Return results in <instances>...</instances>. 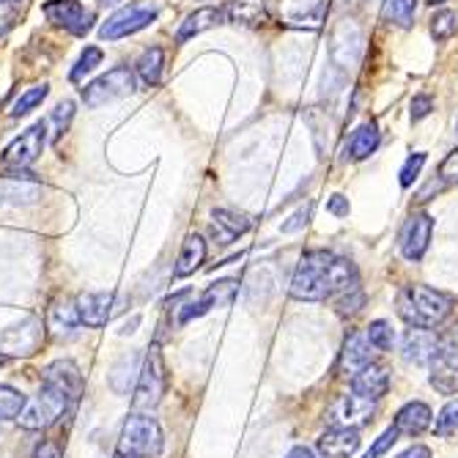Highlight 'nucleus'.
I'll list each match as a JSON object with an SVG mask.
<instances>
[{
  "mask_svg": "<svg viewBox=\"0 0 458 458\" xmlns=\"http://www.w3.org/2000/svg\"><path fill=\"white\" fill-rule=\"evenodd\" d=\"M439 179L445 184H458V148H453L439 165Z\"/></svg>",
  "mask_w": 458,
  "mask_h": 458,
  "instance_id": "43",
  "label": "nucleus"
},
{
  "mask_svg": "<svg viewBox=\"0 0 458 458\" xmlns=\"http://www.w3.org/2000/svg\"><path fill=\"white\" fill-rule=\"evenodd\" d=\"M357 285V269L349 259H341L329 250L305 253L291 277L288 294L300 302H321L329 297L346 294Z\"/></svg>",
  "mask_w": 458,
  "mask_h": 458,
  "instance_id": "1",
  "label": "nucleus"
},
{
  "mask_svg": "<svg viewBox=\"0 0 458 458\" xmlns=\"http://www.w3.org/2000/svg\"><path fill=\"white\" fill-rule=\"evenodd\" d=\"M431 233H434V220H431V215H426V212H414V215L403 223V228H401V233H398V247H401L403 259L411 261V264L423 261L426 250H428V244H431Z\"/></svg>",
  "mask_w": 458,
  "mask_h": 458,
  "instance_id": "9",
  "label": "nucleus"
},
{
  "mask_svg": "<svg viewBox=\"0 0 458 458\" xmlns=\"http://www.w3.org/2000/svg\"><path fill=\"white\" fill-rule=\"evenodd\" d=\"M285 458H316V453L310 447H305V445H297V447H291L285 453Z\"/></svg>",
  "mask_w": 458,
  "mask_h": 458,
  "instance_id": "50",
  "label": "nucleus"
},
{
  "mask_svg": "<svg viewBox=\"0 0 458 458\" xmlns=\"http://www.w3.org/2000/svg\"><path fill=\"white\" fill-rule=\"evenodd\" d=\"M102 6H110V4H118V0H99Z\"/></svg>",
  "mask_w": 458,
  "mask_h": 458,
  "instance_id": "53",
  "label": "nucleus"
},
{
  "mask_svg": "<svg viewBox=\"0 0 458 458\" xmlns=\"http://www.w3.org/2000/svg\"><path fill=\"white\" fill-rule=\"evenodd\" d=\"M458 33V14L455 12H437L434 17H431V36L437 38V41H447V38H453Z\"/></svg>",
  "mask_w": 458,
  "mask_h": 458,
  "instance_id": "34",
  "label": "nucleus"
},
{
  "mask_svg": "<svg viewBox=\"0 0 458 458\" xmlns=\"http://www.w3.org/2000/svg\"><path fill=\"white\" fill-rule=\"evenodd\" d=\"M38 338H41V321L28 318L25 324L12 327V329L4 332V335H0V352L9 354V357L33 354V349L38 346Z\"/></svg>",
  "mask_w": 458,
  "mask_h": 458,
  "instance_id": "18",
  "label": "nucleus"
},
{
  "mask_svg": "<svg viewBox=\"0 0 458 458\" xmlns=\"http://www.w3.org/2000/svg\"><path fill=\"white\" fill-rule=\"evenodd\" d=\"M431 420H434V411H431L428 403H423V401H409L406 406L398 409L393 426H395V431L401 437H418V434H423L431 426Z\"/></svg>",
  "mask_w": 458,
  "mask_h": 458,
  "instance_id": "21",
  "label": "nucleus"
},
{
  "mask_svg": "<svg viewBox=\"0 0 458 458\" xmlns=\"http://www.w3.org/2000/svg\"><path fill=\"white\" fill-rule=\"evenodd\" d=\"M390 390V370L379 362H368L362 370H357L352 377V393L370 398V401H379L385 398Z\"/></svg>",
  "mask_w": 458,
  "mask_h": 458,
  "instance_id": "19",
  "label": "nucleus"
},
{
  "mask_svg": "<svg viewBox=\"0 0 458 458\" xmlns=\"http://www.w3.org/2000/svg\"><path fill=\"white\" fill-rule=\"evenodd\" d=\"M223 20H225V12H223V9H215V6L198 9V12H192V14L182 22L179 33H176V41H179V45H184V41L195 38L198 33H203V30H209V28L220 25Z\"/></svg>",
  "mask_w": 458,
  "mask_h": 458,
  "instance_id": "26",
  "label": "nucleus"
},
{
  "mask_svg": "<svg viewBox=\"0 0 458 458\" xmlns=\"http://www.w3.org/2000/svg\"><path fill=\"white\" fill-rule=\"evenodd\" d=\"M280 17L291 28H321L327 20V0H283Z\"/></svg>",
  "mask_w": 458,
  "mask_h": 458,
  "instance_id": "15",
  "label": "nucleus"
},
{
  "mask_svg": "<svg viewBox=\"0 0 458 458\" xmlns=\"http://www.w3.org/2000/svg\"><path fill=\"white\" fill-rule=\"evenodd\" d=\"M310 212H313V206H310V203H305L294 217H291L288 223H283V228H280V231H283V233H297V231H302V228L310 223Z\"/></svg>",
  "mask_w": 458,
  "mask_h": 458,
  "instance_id": "45",
  "label": "nucleus"
},
{
  "mask_svg": "<svg viewBox=\"0 0 458 458\" xmlns=\"http://www.w3.org/2000/svg\"><path fill=\"white\" fill-rule=\"evenodd\" d=\"M20 6L22 4H14V0H0V38H4L14 28L17 14H20Z\"/></svg>",
  "mask_w": 458,
  "mask_h": 458,
  "instance_id": "42",
  "label": "nucleus"
},
{
  "mask_svg": "<svg viewBox=\"0 0 458 458\" xmlns=\"http://www.w3.org/2000/svg\"><path fill=\"white\" fill-rule=\"evenodd\" d=\"M338 4H341L344 9H349V6H357V4H360V0H338Z\"/></svg>",
  "mask_w": 458,
  "mask_h": 458,
  "instance_id": "51",
  "label": "nucleus"
},
{
  "mask_svg": "<svg viewBox=\"0 0 458 458\" xmlns=\"http://www.w3.org/2000/svg\"><path fill=\"white\" fill-rule=\"evenodd\" d=\"M368 362H373V346L368 344L365 332H352V335L344 341L341 370L346 373V377H354V373L362 370Z\"/></svg>",
  "mask_w": 458,
  "mask_h": 458,
  "instance_id": "22",
  "label": "nucleus"
},
{
  "mask_svg": "<svg viewBox=\"0 0 458 458\" xmlns=\"http://www.w3.org/2000/svg\"><path fill=\"white\" fill-rule=\"evenodd\" d=\"M41 12H45V17L53 25L69 30L72 36H86L94 22V14L86 12V6H82L80 0H47V4L41 6Z\"/></svg>",
  "mask_w": 458,
  "mask_h": 458,
  "instance_id": "10",
  "label": "nucleus"
},
{
  "mask_svg": "<svg viewBox=\"0 0 458 458\" xmlns=\"http://www.w3.org/2000/svg\"><path fill=\"white\" fill-rule=\"evenodd\" d=\"M165 390H168V370H165L162 352L151 346V352L143 357V368H140L135 398H132L135 411H151L162 401Z\"/></svg>",
  "mask_w": 458,
  "mask_h": 458,
  "instance_id": "5",
  "label": "nucleus"
},
{
  "mask_svg": "<svg viewBox=\"0 0 458 458\" xmlns=\"http://www.w3.org/2000/svg\"><path fill=\"white\" fill-rule=\"evenodd\" d=\"M398 316L409 327H420V329H437L453 316V297L442 294L437 288L428 285H403L398 291L395 300Z\"/></svg>",
  "mask_w": 458,
  "mask_h": 458,
  "instance_id": "2",
  "label": "nucleus"
},
{
  "mask_svg": "<svg viewBox=\"0 0 458 458\" xmlns=\"http://www.w3.org/2000/svg\"><path fill=\"white\" fill-rule=\"evenodd\" d=\"M47 94H50V86H45V82H41V86H33V89H28L17 102H14V107H12V115L14 118H20V115H25V113H30L33 107H38L41 102L47 99Z\"/></svg>",
  "mask_w": 458,
  "mask_h": 458,
  "instance_id": "35",
  "label": "nucleus"
},
{
  "mask_svg": "<svg viewBox=\"0 0 458 458\" xmlns=\"http://www.w3.org/2000/svg\"><path fill=\"white\" fill-rule=\"evenodd\" d=\"M25 403H28V398L20 390H14L9 385H0V420L20 418V411L25 409Z\"/></svg>",
  "mask_w": 458,
  "mask_h": 458,
  "instance_id": "33",
  "label": "nucleus"
},
{
  "mask_svg": "<svg viewBox=\"0 0 458 458\" xmlns=\"http://www.w3.org/2000/svg\"><path fill=\"white\" fill-rule=\"evenodd\" d=\"M69 403H74L69 395H64L61 390H55V387H50V385H41L38 395H36L33 401H28L25 409L20 411L17 423H20L25 431H45V428L55 426V423L64 418L66 409H69Z\"/></svg>",
  "mask_w": 458,
  "mask_h": 458,
  "instance_id": "4",
  "label": "nucleus"
},
{
  "mask_svg": "<svg viewBox=\"0 0 458 458\" xmlns=\"http://www.w3.org/2000/svg\"><path fill=\"white\" fill-rule=\"evenodd\" d=\"M379 143H382L379 127L373 121H368V123H362V127L352 135V140H349V157L352 159H368L373 151L379 148Z\"/></svg>",
  "mask_w": 458,
  "mask_h": 458,
  "instance_id": "28",
  "label": "nucleus"
},
{
  "mask_svg": "<svg viewBox=\"0 0 458 458\" xmlns=\"http://www.w3.org/2000/svg\"><path fill=\"white\" fill-rule=\"evenodd\" d=\"M428 4H431V6H439V4H445V0H428Z\"/></svg>",
  "mask_w": 458,
  "mask_h": 458,
  "instance_id": "55",
  "label": "nucleus"
},
{
  "mask_svg": "<svg viewBox=\"0 0 458 458\" xmlns=\"http://www.w3.org/2000/svg\"><path fill=\"white\" fill-rule=\"evenodd\" d=\"M33 458H64V453H61V445L58 442H41L38 447H36V453H33Z\"/></svg>",
  "mask_w": 458,
  "mask_h": 458,
  "instance_id": "48",
  "label": "nucleus"
},
{
  "mask_svg": "<svg viewBox=\"0 0 458 458\" xmlns=\"http://www.w3.org/2000/svg\"><path fill=\"white\" fill-rule=\"evenodd\" d=\"M250 231V220L244 215H236L231 209H215L212 212V236L217 244H231L242 233Z\"/></svg>",
  "mask_w": 458,
  "mask_h": 458,
  "instance_id": "23",
  "label": "nucleus"
},
{
  "mask_svg": "<svg viewBox=\"0 0 458 458\" xmlns=\"http://www.w3.org/2000/svg\"><path fill=\"white\" fill-rule=\"evenodd\" d=\"M423 165H426V154H423V151L411 154V157L403 162V168H401V187H411V184H414V179L420 176Z\"/></svg>",
  "mask_w": 458,
  "mask_h": 458,
  "instance_id": "39",
  "label": "nucleus"
},
{
  "mask_svg": "<svg viewBox=\"0 0 458 458\" xmlns=\"http://www.w3.org/2000/svg\"><path fill=\"white\" fill-rule=\"evenodd\" d=\"M401 352L406 362L414 365H431L434 360H439V335L434 329H420L411 327L403 332L401 338Z\"/></svg>",
  "mask_w": 458,
  "mask_h": 458,
  "instance_id": "13",
  "label": "nucleus"
},
{
  "mask_svg": "<svg viewBox=\"0 0 458 458\" xmlns=\"http://www.w3.org/2000/svg\"><path fill=\"white\" fill-rule=\"evenodd\" d=\"M332 423L335 426H349V428H360L365 423L373 420V414H377V401L370 398H362L357 393L352 395H341L332 406Z\"/></svg>",
  "mask_w": 458,
  "mask_h": 458,
  "instance_id": "14",
  "label": "nucleus"
},
{
  "mask_svg": "<svg viewBox=\"0 0 458 458\" xmlns=\"http://www.w3.org/2000/svg\"><path fill=\"white\" fill-rule=\"evenodd\" d=\"M162 66H165V53H162V47H148V50H143V55L138 58L135 72H138V77L143 80V86L154 89V86H159V80H162Z\"/></svg>",
  "mask_w": 458,
  "mask_h": 458,
  "instance_id": "29",
  "label": "nucleus"
},
{
  "mask_svg": "<svg viewBox=\"0 0 458 458\" xmlns=\"http://www.w3.org/2000/svg\"><path fill=\"white\" fill-rule=\"evenodd\" d=\"M140 368H143V360L140 354H123L113 368H110V387L118 393V395H127L130 387L138 382L140 377Z\"/></svg>",
  "mask_w": 458,
  "mask_h": 458,
  "instance_id": "24",
  "label": "nucleus"
},
{
  "mask_svg": "<svg viewBox=\"0 0 458 458\" xmlns=\"http://www.w3.org/2000/svg\"><path fill=\"white\" fill-rule=\"evenodd\" d=\"M362 305H365V294H362L360 285H354L352 291H346V294L338 300V313L341 316H354Z\"/></svg>",
  "mask_w": 458,
  "mask_h": 458,
  "instance_id": "41",
  "label": "nucleus"
},
{
  "mask_svg": "<svg viewBox=\"0 0 458 458\" xmlns=\"http://www.w3.org/2000/svg\"><path fill=\"white\" fill-rule=\"evenodd\" d=\"M41 385H50V387L61 390L64 395H69L72 401H77L82 395V373H80L77 362L55 360L41 370Z\"/></svg>",
  "mask_w": 458,
  "mask_h": 458,
  "instance_id": "17",
  "label": "nucleus"
},
{
  "mask_svg": "<svg viewBox=\"0 0 458 458\" xmlns=\"http://www.w3.org/2000/svg\"><path fill=\"white\" fill-rule=\"evenodd\" d=\"M236 291H239V283H236V280H217V283H212L198 300L182 305V310H179V324H187V321H192V318H200V316H206V313L215 310V308L231 305V302L236 300Z\"/></svg>",
  "mask_w": 458,
  "mask_h": 458,
  "instance_id": "11",
  "label": "nucleus"
},
{
  "mask_svg": "<svg viewBox=\"0 0 458 458\" xmlns=\"http://www.w3.org/2000/svg\"><path fill=\"white\" fill-rule=\"evenodd\" d=\"M0 195H4V184H0Z\"/></svg>",
  "mask_w": 458,
  "mask_h": 458,
  "instance_id": "56",
  "label": "nucleus"
},
{
  "mask_svg": "<svg viewBox=\"0 0 458 458\" xmlns=\"http://www.w3.org/2000/svg\"><path fill=\"white\" fill-rule=\"evenodd\" d=\"M9 360H12V357H9V354H4V352H0V368H4V365H6V362H9Z\"/></svg>",
  "mask_w": 458,
  "mask_h": 458,
  "instance_id": "52",
  "label": "nucleus"
},
{
  "mask_svg": "<svg viewBox=\"0 0 458 458\" xmlns=\"http://www.w3.org/2000/svg\"><path fill=\"white\" fill-rule=\"evenodd\" d=\"M159 14V6L151 4V0H140V4H130L127 9L115 12L102 28H99V38L105 41H118V38H127L143 28H148Z\"/></svg>",
  "mask_w": 458,
  "mask_h": 458,
  "instance_id": "7",
  "label": "nucleus"
},
{
  "mask_svg": "<svg viewBox=\"0 0 458 458\" xmlns=\"http://www.w3.org/2000/svg\"><path fill=\"white\" fill-rule=\"evenodd\" d=\"M99 64H102V50L99 47H86V50H82V55H80V61L74 64V69L69 72V80L80 82L89 72H94Z\"/></svg>",
  "mask_w": 458,
  "mask_h": 458,
  "instance_id": "37",
  "label": "nucleus"
},
{
  "mask_svg": "<svg viewBox=\"0 0 458 458\" xmlns=\"http://www.w3.org/2000/svg\"><path fill=\"white\" fill-rule=\"evenodd\" d=\"M223 12H225V20L233 25L256 28L267 20V0H231Z\"/></svg>",
  "mask_w": 458,
  "mask_h": 458,
  "instance_id": "25",
  "label": "nucleus"
},
{
  "mask_svg": "<svg viewBox=\"0 0 458 458\" xmlns=\"http://www.w3.org/2000/svg\"><path fill=\"white\" fill-rule=\"evenodd\" d=\"M439 360L445 362V368L458 370V324L439 335Z\"/></svg>",
  "mask_w": 458,
  "mask_h": 458,
  "instance_id": "36",
  "label": "nucleus"
},
{
  "mask_svg": "<svg viewBox=\"0 0 458 458\" xmlns=\"http://www.w3.org/2000/svg\"><path fill=\"white\" fill-rule=\"evenodd\" d=\"M115 458H135V455H127V453H115Z\"/></svg>",
  "mask_w": 458,
  "mask_h": 458,
  "instance_id": "54",
  "label": "nucleus"
},
{
  "mask_svg": "<svg viewBox=\"0 0 458 458\" xmlns=\"http://www.w3.org/2000/svg\"><path fill=\"white\" fill-rule=\"evenodd\" d=\"M45 143H47V127L45 123H33L30 130H25L17 140L6 146L4 157H0V165L9 171H25L41 157Z\"/></svg>",
  "mask_w": 458,
  "mask_h": 458,
  "instance_id": "8",
  "label": "nucleus"
},
{
  "mask_svg": "<svg viewBox=\"0 0 458 458\" xmlns=\"http://www.w3.org/2000/svg\"><path fill=\"white\" fill-rule=\"evenodd\" d=\"M206 261V242L198 236V233H190L184 242H182V253L176 259V267H174V275L176 277H190L200 269V264Z\"/></svg>",
  "mask_w": 458,
  "mask_h": 458,
  "instance_id": "27",
  "label": "nucleus"
},
{
  "mask_svg": "<svg viewBox=\"0 0 458 458\" xmlns=\"http://www.w3.org/2000/svg\"><path fill=\"white\" fill-rule=\"evenodd\" d=\"M162 450H165V437L157 418H151L146 411H135L132 418H127V423L121 428L118 453H127L135 458H159Z\"/></svg>",
  "mask_w": 458,
  "mask_h": 458,
  "instance_id": "3",
  "label": "nucleus"
},
{
  "mask_svg": "<svg viewBox=\"0 0 458 458\" xmlns=\"http://www.w3.org/2000/svg\"><path fill=\"white\" fill-rule=\"evenodd\" d=\"M4 184V195L12 198L14 203H25V200H33L38 195V182H33L28 174L22 176H14V179H6V182H0Z\"/></svg>",
  "mask_w": 458,
  "mask_h": 458,
  "instance_id": "31",
  "label": "nucleus"
},
{
  "mask_svg": "<svg viewBox=\"0 0 458 458\" xmlns=\"http://www.w3.org/2000/svg\"><path fill=\"white\" fill-rule=\"evenodd\" d=\"M132 91H135V74L130 72V66H115L107 74L97 77L94 82H89V86L80 91V97L86 102V107L97 110L115 99L130 97Z\"/></svg>",
  "mask_w": 458,
  "mask_h": 458,
  "instance_id": "6",
  "label": "nucleus"
},
{
  "mask_svg": "<svg viewBox=\"0 0 458 458\" xmlns=\"http://www.w3.org/2000/svg\"><path fill=\"white\" fill-rule=\"evenodd\" d=\"M72 115H74V105H72L69 99H66V102H61V105L55 107V113H53V123H55V138H61V135L66 132V127H69Z\"/></svg>",
  "mask_w": 458,
  "mask_h": 458,
  "instance_id": "44",
  "label": "nucleus"
},
{
  "mask_svg": "<svg viewBox=\"0 0 458 458\" xmlns=\"http://www.w3.org/2000/svg\"><path fill=\"white\" fill-rule=\"evenodd\" d=\"M434 431L439 437H450V434H458V398L447 401L439 411V418H437V426Z\"/></svg>",
  "mask_w": 458,
  "mask_h": 458,
  "instance_id": "38",
  "label": "nucleus"
},
{
  "mask_svg": "<svg viewBox=\"0 0 458 458\" xmlns=\"http://www.w3.org/2000/svg\"><path fill=\"white\" fill-rule=\"evenodd\" d=\"M398 437H401V434L395 431V426H390L387 431H382V434L377 437V442L370 445V450H368L362 458H382V455H385V453L398 442Z\"/></svg>",
  "mask_w": 458,
  "mask_h": 458,
  "instance_id": "40",
  "label": "nucleus"
},
{
  "mask_svg": "<svg viewBox=\"0 0 458 458\" xmlns=\"http://www.w3.org/2000/svg\"><path fill=\"white\" fill-rule=\"evenodd\" d=\"M382 14L387 22H393L398 28H411L414 14H418V0H385Z\"/></svg>",
  "mask_w": 458,
  "mask_h": 458,
  "instance_id": "30",
  "label": "nucleus"
},
{
  "mask_svg": "<svg viewBox=\"0 0 458 458\" xmlns=\"http://www.w3.org/2000/svg\"><path fill=\"white\" fill-rule=\"evenodd\" d=\"M14 4H22V0H14Z\"/></svg>",
  "mask_w": 458,
  "mask_h": 458,
  "instance_id": "57",
  "label": "nucleus"
},
{
  "mask_svg": "<svg viewBox=\"0 0 458 458\" xmlns=\"http://www.w3.org/2000/svg\"><path fill=\"white\" fill-rule=\"evenodd\" d=\"M434 110V99L426 97V94H418L411 99V121H423L426 115H431Z\"/></svg>",
  "mask_w": 458,
  "mask_h": 458,
  "instance_id": "46",
  "label": "nucleus"
},
{
  "mask_svg": "<svg viewBox=\"0 0 458 458\" xmlns=\"http://www.w3.org/2000/svg\"><path fill=\"white\" fill-rule=\"evenodd\" d=\"M321 458H352L360 450V428L349 426H332L316 442Z\"/></svg>",
  "mask_w": 458,
  "mask_h": 458,
  "instance_id": "16",
  "label": "nucleus"
},
{
  "mask_svg": "<svg viewBox=\"0 0 458 458\" xmlns=\"http://www.w3.org/2000/svg\"><path fill=\"white\" fill-rule=\"evenodd\" d=\"M360 45H362L360 28L352 20L341 22V28L335 30V36H332V61H335L341 69L354 66L360 58Z\"/></svg>",
  "mask_w": 458,
  "mask_h": 458,
  "instance_id": "20",
  "label": "nucleus"
},
{
  "mask_svg": "<svg viewBox=\"0 0 458 458\" xmlns=\"http://www.w3.org/2000/svg\"><path fill=\"white\" fill-rule=\"evenodd\" d=\"M115 291H89V294H80L74 302L77 318L86 327H105L110 321V316L115 313Z\"/></svg>",
  "mask_w": 458,
  "mask_h": 458,
  "instance_id": "12",
  "label": "nucleus"
},
{
  "mask_svg": "<svg viewBox=\"0 0 458 458\" xmlns=\"http://www.w3.org/2000/svg\"><path fill=\"white\" fill-rule=\"evenodd\" d=\"M327 212L329 215H335V217H349V198L344 195H332L327 200Z\"/></svg>",
  "mask_w": 458,
  "mask_h": 458,
  "instance_id": "47",
  "label": "nucleus"
},
{
  "mask_svg": "<svg viewBox=\"0 0 458 458\" xmlns=\"http://www.w3.org/2000/svg\"><path fill=\"white\" fill-rule=\"evenodd\" d=\"M395 458H431V450L426 445H411L409 450L398 453Z\"/></svg>",
  "mask_w": 458,
  "mask_h": 458,
  "instance_id": "49",
  "label": "nucleus"
},
{
  "mask_svg": "<svg viewBox=\"0 0 458 458\" xmlns=\"http://www.w3.org/2000/svg\"><path fill=\"white\" fill-rule=\"evenodd\" d=\"M365 338L368 344L377 349V352H390L393 344H395V332H393V324L390 321H370V327L365 329Z\"/></svg>",
  "mask_w": 458,
  "mask_h": 458,
  "instance_id": "32",
  "label": "nucleus"
}]
</instances>
